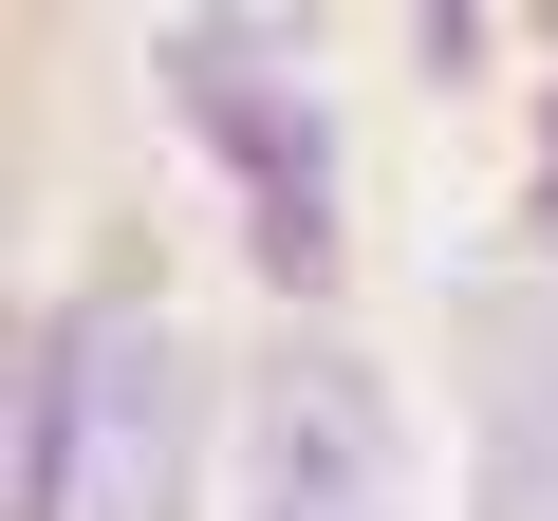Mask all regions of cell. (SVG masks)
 Returning a JSON list of instances; mask_svg holds the SVG:
<instances>
[{
    "instance_id": "cell-1",
    "label": "cell",
    "mask_w": 558,
    "mask_h": 521,
    "mask_svg": "<svg viewBox=\"0 0 558 521\" xmlns=\"http://www.w3.org/2000/svg\"><path fill=\"white\" fill-rule=\"evenodd\" d=\"M149 57H168V112H186V131L242 168L260 260H279V280H317V260H336V131H317L299 38H279V20H168Z\"/></svg>"
},
{
    "instance_id": "cell-2",
    "label": "cell",
    "mask_w": 558,
    "mask_h": 521,
    "mask_svg": "<svg viewBox=\"0 0 558 521\" xmlns=\"http://www.w3.org/2000/svg\"><path fill=\"white\" fill-rule=\"evenodd\" d=\"M186 502V354L168 317H75V521Z\"/></svg>"
},
{
    "instance_id": "cell-3",
    "label": "cell",
    "mask_w": 558,
    "mask_h": 521,
    "mask_svg": "<svg viewBox=\"0 0 558 521\" xmlns=\"http://www.w3.org/2000/svg\"><path fill=\"white\" fill-rule=\"evenodd\" d=\"M260 521H391V410L354 354L260 373Z\"/></svg>"
},
{
    "instance_id": "cell-4",
    "label": "cell",
    "mask_w": 558,
    "mask_h": 521,
    "mask_svg": "<svg viewBox=\"0 0 558 521\" xmlns=\"http://www.w3.org/2000/svg\"><path fill=\"white\" fill-rule=\"evenodd\" d=\"M484 521H558V336H502V391H484Z\"/></svg>"
},
{
    "instance_id": "cell-5",
    "label": "cell",
    "mask_w": 558,
    "mask_h": 521,
    "mask_svg": "<svg viewBox=\"0 0 558 521\" xmlns=\"http://www.w3.org/2000/svg\"><path fill=\"white\" fill-rule=\"evenodd\" d=\"M0 521H75V336H20V428H0Z\"/></svg>"
},
{
    "instance_id": "cell-6",
    "label": "cell",
    "mask_w": 558,
    "mask_h": 521,
    "mask_svg": "<svg viewBox=\"0 0 558 521\" xmlns=\"http://www.w3.org/2000/svg\"><path fill=\"white\" fill-rule=\"evenodd\" d=\"M539 260H558V112H539Z\"/></svg>"
}]
</instances>
